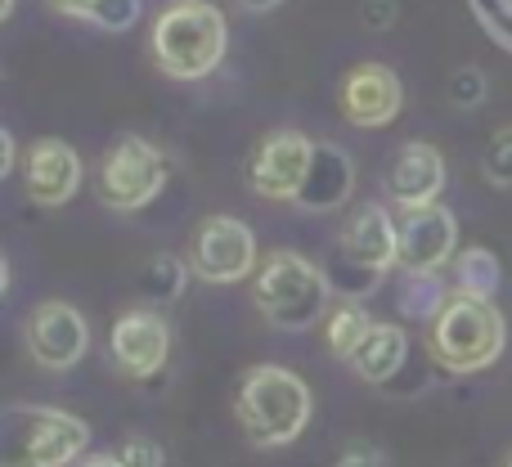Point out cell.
I'll use <instances>...</instances> for the list:
<instances>
[{"label": "cell", "mask_w": 512, "mask_h": 467, "mask_svg": "<svg viewBox=\"0 0 512 467\" xmlns=\"http://www.w3.org/2000/svg\"><path fill=\"white\" fill-rule=\"evenodd\" d=\"M369 328H373V319L360 301H337L324 315V342L337 360H351V355L360 351V342L369 337Z\"/></svg>", "instance_id": "cell-18"}, {"label": "cell", "mask_w": 512, "mask_h": 467, "mask_svg": "<svg viewBox=\"0 0 512 467\" xmlns=\"http://www.w3.org/2000/svg\"><path fill=\"white\" fill-rule=\"evenodd\" d=\"M54 5H59L63 14H72V18H90V14H95L99 0H54Z\"/></svg>", "instance_id": "cell-27"}, {"label": "cell", "mask_w": 512, "mask_h": 467, "mask_svg": "<svg viewBox=\"0 0 512 467\" xmlns=\"http://www.w3.org/2000/svg\"><path fill=\"white\" fill-rule=\"evenodd\" d=\"M90 445V427L68 409L9 405L0 414V467H68Z\"/></svg>", "instance_id": "cell-6"}, {"label": "cell", "mask_w": 512, "mask_h": 467, "mask_svg": "<svg viewBox=\"0 0 512 467\" xmlns=\"http://www.w3.org/2000/svg\"><path fill=\"white\" fill-rule=\"evenodd\" d=\"M189 265L207 283H239L261 270L256 234L234 216H207L189 238Z\"/></svg>", "instance_id": "cell-8"}, {"label": "cell", "mask_w": 512, "mask_h": 467, "mask_svg": "<svg viewBox=\"0 0 512 467\" xmlns=\"http://www.w3.org/2000/svg\"><path fill=\"white\" fill-rule=\"evenodd\" d=\"M445 95H450L454 108H477L481 99H486V72L481 68H454Z\"/></svg>", "instance_id": "cell-23"}, {"label": "cell", "mask_w": 512, "mask_h": 467, "mask_svg": "<svg viewBox=\"0 0 512 467\" xmlns=\"http://www.w3.org/2000/svg\"><path fill=\"white\" fill-rule=\"evenodd\" d=\"M450 297H454V292H445L436 274H405V288H400V310H405L409 319H427V324H432V319L445 310V301H450Z\"/></svg>", "instance_id": "cell-21"}, {"label": "cell", "mask_w": 512, "mask_h": 467, "mask_svg": "<svg viewBox=\"0 0 512 467\" xmlns=\"http://www.w3.org/2000/svg\"><path fill=\"white\" fill-rule=\"evenodd\" d=\"M504 467H512V454H508V463H504Z\"/></svg>", "instance_id": "cell-32"}, {"label": "cell", "mask_w": 512, "mask_h": 467, "mask_svg": "<svg viewBox=\"0 0 512 467\" xmlns=\"http://www.w3.org/2000/svg\"><path fill=\"white\" fill-rule=\"evenodd\" d=\"M396 234H400V270L405 274H436L459 247V221L441 203L400 212Z\"/></svg>", "instance_id": "cell-11"}, {"label": "cell", "mask_w": 512, "mask_h": 467, "mask_svg": "<svg viewBox=\"0 0 512 467\" xmlns=\"http://www.w3.org/2000/svg\"><path fill=\"white\" fill-rule=\"evenodd\" d=\"M382 185H387V194L396 198L400 212L436 203V198H441V189H445V158H441V149H432V144H423V140L405 144V149L387 162V180H382Z\"/></svg>", "instance_id": "cell-15"}, {"label": "cell", "mask_w": 512, "mask_h": 467, "mask_svg": "<svg viewBox=\"0 0 512 467\" xmlns=\"http://www.w3.org/2000/svg\"><path fill=\"white\" fill-rule=\"evenodd\" d=\"M14 14V0H0V18H9Z\"/></svg>", "instance_id": "cell-31"}, {"label": "cell", "mask_w": 512, "mask_h": 467, "mask_svg": "<svg viewBox=\"0 0 512 467\" xmlns=\"http://www.w3.org/2000/svg\"><path fill=\"white\" fill-rule=\"evenodd\" d=\"M400 104H405V86L387 63H360V68L346 72L342 81V113L351 126L364 131H378V126L396 122Z\"/></svg>", "instance_id": "cell-13"}, {"label": "cell", "mask_w": 512, "mask_h": 467, "mask_svg": "<svg viewBox=\"0 0 512 467\" xmlns=\"http://www.w3.org/2000/svg\"><path fill=\"white\" fill-rule=\"evenodd\" d=\"M234 418L256 450L292 445L310 423V387L283 364H256L239 378Z\"/></svg>", "instance_id": "cell-1"}, {"label": "cell", "mask_w": 512, "mask_h": 467, "mask_svg": "<svg viewBox=\"0 0 512 467\" xmlns=\"http://www.w3.org/2000/svg\"><path fill=\"white\" fill-rule=\"evenodd\" d=\"M81 467H122V463H117V454H99V459H86Z\"/></svg>", "instance_id": "cell-29"}, {"label": "cell", "mask_w": 512, "mask_h": 467, "mask_svg": "<svg viewBox=\"0 0 512 467\" xmlns=\"http://www.w3.org/2000/svg\"><path fill=\"white\" fill-rule=\"evenodd\" d=\"M135 18H140V0H99L95 14H90V23L108 27V32H126Z\"/></svg>", "instance_id": "cell-25"}, {"label": "cell", "mask_w": 512, "mask_h": 467, "mask_svg": "<svg viewBox=\"0 0 512 467\" xmlns=\"http://www.w3.org/2000/svg\"><path fill=\"white\" fill-rule=\"evenodd\" d=\"M185 283H189V270H185V261L180 256H153L149 265H144V274H140V288H144V297L149 301H158V306H171V301H180V292H185Z\"/></svg>", "instance_id": "cell-20"}, {"label": "cell", "mask_w": 512, "mask_h": 467, "mask_svg": "<svg viewBox=\"0 0 512 467\" xmlns=\"http://www.w3.org/2000/svg\"><path fill=\"white\" fill-rule=\"evenodd\" d=\"M400 265V234L396 221L387 216V207L378 203H360L351 207V216L337 230V252L324 265L333 292H342L346 301L364 297L382 283V274Z\"/></svg>", "instance_id": "cell-4"}, {"label": "cell", "mask_w": 512, "mask_h": 467, "mask_svg": "<svg viewBox=\"0 0 512 467\" xmlns=\"http://www.w3.org/2000/svg\"><path fill=\"white\" fill-rule=\"evenodd\" d=\"M310 158H315V140L301 131H270L256 144L248 162V185L252 194L270 198V203H297L301 185H306Z\"/></svg>", "instance_id": "cell-9"}, {"label": "cell", "mask_w": 512, "mask_h": 467, "mask_svg": "<svg viewBox=\"0 0 512 467\" xmlns=\"http://www.w3.org/2000/svg\"><path fill=\"white\" fill-rule=\"evenodd\" d=\"M333 283L315 261L301 252H274L252 274V306L265 315V324L283 328V333H301L315 328L328 310Z\"/></svg>", "instance_id": "cell-5"}, {"label": "cell", "mask_w": 512, "mask_h": 467, "mask_svg": "<svg viewBox=\"0 0 512 467\" xmlns=\"http://www.w3.org/2000/svg\"><path fill=\"white\" fill-rule=\"evenodd\" d=\"M409 360V333L400 324H373L369 337L360 342V351L351 355V369L360 373L369 387H387L396 382V373Z\"/></svg>", "instance_id": "cell-17"}, {"label": "cell", "mask_w": 512, "mask_h": 467, "mask_svg": "<svg viewBox=\"0 0 512 467\" xmlns=\"http://www.w3.org/2000/svg\"><path fill=\"white\" fill-rule=\"evenodd\" d=\"M167 185V158L144 135H122L99 162V198L113 212H140Z\"/></svg>", "instance_id": "cell-7"}, {"label": "cell", "mask_w": 512, "mask_h": 467, "mask_svg": "<svg viewBox=\"0 0 512 467\" xmlns=\"http://www.w3.org/2000/svg\"><path fill=\"white\" fill-rule=\"evenodd\" d=\"M108 351H113V364L126 373V378L144 382L167 364L171 355V328L158 310L149 306H131L117 315L113 337H108Z\"/></svg>", "instance_id": "cell-12"}, {"label": "cell", "mask_w": 512, "mask_h": 467, "mask_svg": "<svg viewBox=\"0 0 512 467\" xmlns=\"http://www.w3.org/2000/svg\"><path fill=\"white\" fill-rule=\"evenodd\" d=\"M23 185L36 207H63L81 189V158L68 140H36L23 158Z\"/></svg>", "instance_id": "cell-14"}, {"label": "cell", "mask_w": 512, "mask_h": 467, "mask_svg": "<svg viewBox=\"0 0 512 467\" xmlns=\"http://www.w3.org/2000/svg\"><path fill=\"white\" fill-rule=\"evenodd\" d=\"M243 5H248V9H274L279 0H243Z\"/></svg>", "instance_id": "cell-30"}, {"label": "cell", "mask_w": 512, "mask_h": 467, "mask_svg": "<svg viewBox=\"0 0 512 467\" xmlns=\"http://www.w3.org/2000/svg\"><path fill=\"white\" fill-rule=\"evenodd\" d=\"M481 171H486L490 185L512 189V126H499L486 140V149H481Z\"/></svg>", "instance_id": "cell-22"}, {"label": "cell", "mask_w": 512, "mask_h": 467, "mask_svg": "<svg viewBox=\"0 0 512 467\" xmlns=\"http://www.w3.org/2000/svg\"><path fill=\"white\" fill-rule=\"evenodd\" d=\"M351 189H355V162L346 158V149L315 144V158H310L297 207L301 212H337V207L351 203Z\"/></svg>", "instance_id": "cell-16"}, {"label": "cell", "mask_w": 512, "mask_h": 467, "mask_svg": "<svg viewBox=\"0 0 512 467\" xmlns=\"http://www.w3.org/2000/svg\"><path fill=\"white\" fill-rule=\"evenodd\" d=\"M508 324L495 310V301L454 292L445 310L427 328V355L450 373H481L504 355Z\"/></svg>", "instance_id": "cell-3"}, {"label": "cell", "mask_w": 512, "mask_h": 467, "mask_svg": "<svg viewBox=\"0 0 512 467\" xmlns=\"http://www.w3.org/2000/svg\"><path fill=\"white\" fill-rule=\"evenodd\" d=\"M113 454H117V463H122V467H162V463H167L162 445L149 441V436H126Z\"/></svg>", "instance_id": "cell-24"}, {"label": "cell", "mask_w": 512, "mask_h": 467, "mask_svg": "<svg viewBox=\"0 0 512 467\" xmlns=\"http://www.w3.org/2000/svg\"><path fill=\"white\" fill-rule=\"evenodd\" d=\"M337 467H391L387 450L373 441H346L342 454H337Z\"/></svg>", "instance_id": "cell-26"}, {"label": "cell", "mask_w": 512, "mask_h": 467, "mask_svg": "<svg viewBox=\"0 0 512 467\" xmlns=\"http://www.w3.org/2000/svg\"><path fill=\"white\" fill-rule=\"evenodd\" d=\"M14 171V135L0 131V176H9Z\"/></svg>", "instance_id": "cell-28"}, {"label": "cell", "mask_w": 512, "mask_h": 467, "mask_svg": "<svg viewBox=\"0 0 512 467\" xmlns=\"http://www.w3.org/2000/svg\"><path fill=\"white\" fill-rule=\"evenodd\" d=\"M454 292H468V297H495L499 283H504V265L490 247H468V252L454 256Z\"/></svg>", "instance_id": "cell-19"}, {"label": "cell", "mask_w": 512, "mask_h": 467, "mask_svg": "<svg viewBox=\"0 0 512 467\" xmlns=\"http://www.w3.org/2000/svg\"><path fill=\"white\" fill-rule=\"evenodd\" d=\"M23 342H27V355H32L41 369L63 373L86 355L90 328H86V319H81V310L68 306V301H41L23 324Z\"/></svg>", "instance_id": "cell-10"}, {"label": "cell", "mask_w": 512, "mask_h": 467, "mask_svg": "<svg viewBox=\"0 0 512 467\" xmlns=\"http://www.w3.org/2000/svg\"><path fill=\"white\" fill-rule=\"evenodd\" d=\"M230 23L207 0H171L153 23V63L176 81H203L221 68Z\"/></svg>", "instance_id": "cell-2"}]
</instances>
